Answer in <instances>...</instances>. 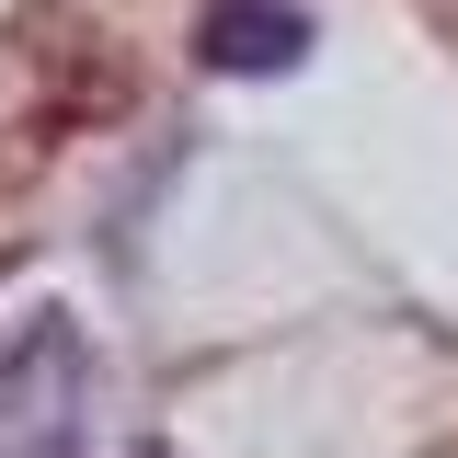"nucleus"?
I'll return each mask as SVG.
<instances>
[{
    "label": "nucleus",
    "instance_id": "f03ea898",
    "mask_svg": "<svg viewBox=\"0 0 458 458\" xmlns=\"http://www.w3.org/2000/svg\"><path fill=\"white\" fill-rule=\"evenodd\" d=\"M310 57V12H286V0H218L207 12V69H298Z\"/></svg>",
    "mask_w": 458,
    "mask_h": 458
},
{
    "label": "nucleus",
    "instance_id": "f257e3e1",
    "mask_svg": "<svg viewBox=\"0 0 458 458\" xmlns=\"http://www.w3.org/2000/svg\"><path fill=\"white\" fill-rule=\"evenodd\" d=\"M92 412V344L69 310H23V333L0 344V458H81Z\"/></svg>",
    "mask_w": 458,
    "mask_h": 458
}]
</instances>
